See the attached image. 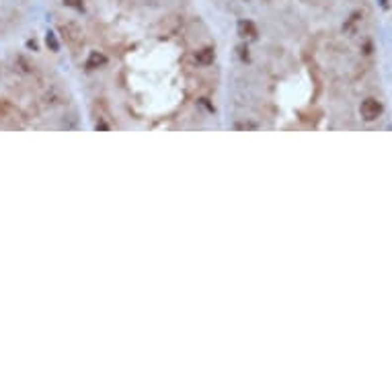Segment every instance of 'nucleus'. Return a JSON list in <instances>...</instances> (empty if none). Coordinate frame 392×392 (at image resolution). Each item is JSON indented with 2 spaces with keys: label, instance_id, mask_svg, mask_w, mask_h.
<instances>
[{
  "label": "nucleus",
  "instance_id": "f257e3e1",
  "mask_svg": "<svg viewBox=\"0 0 392 392\" xmlns=\"http://www.w3.org/2000/svg\"><path fill=\"white\" fill-rule=\"evenodd\" d=\"M60 33L64 35V39L68 41L72 48H78L82 41H85V37H82V31L80 27L76 23H66V25H60Z\"/></svg>",
  "mask_w": 392,
  "mask_h": 392
},
{
  "label": "nucleus",
  "instance_id": "f03ea898",
  "mask_svg": "<svg viewBox=\"0 0 392 392\" xmlns=\"http://www.w3.org/2000/svg\"><path fill=\"white\" fill-rule=\"evenodd\" d=\"M359 113H361V117L366 121H374V119L380 117L382 105H380V101H376V99H366L361 103V107H359Z\"/></svg>",
  "mask_w": 392,
  "mask_h": 392
},
{
  "label": "nucleus",
  "instance_id": "7ed1b4c3",
  "mask_svg": "<svg viewBox=\"0 0 392 392\" xmlns=\"http://www.w3.org/2000/svg\"><path fill=\"white\" fill-rule=\"evenodd\" d=\"M239 33L243 35V37H250V39H255L257 37V27H255V23L253 21H241L239 23Z\"/></svg>",
  "mask_w": 392,
  "mask_h": 392
},
{
  "label": "nucleus",
  "instance_id": "20e7f679",
  "mask_svg": "<svg viewBox=\"0 0 392 392\" xmlns=\"http://www.w3.org/2000/svg\"><path fill=\"white\" fill-rule=\"evenodd\" d=\"M195 60H197L199 64H203V66H207V64H212V62L216 60V51H214L212 48H205V49H199L197 53H195Z\"/></svg>",
  "mask_w": 392,
  "mask_h": 392
},
{
  "label": "nucleus",
  "instance_id": "39448f33",
  "mask_svg": "<svg viewBox=\"0 0 392 392\" xmlns=\"http://www.w3.org/2000/svg\"><path fill=\"white\" fill-rule=\"evenodd\" d=\"M103 62H105L103 55H101V53H97V51H93V53H91V58H89V62H87V66H89V68H99Z\"/></svg>",
  "mask_w": 392,
  "mask_h": 392
},
{
  "label": "nucleus",
  "instance_id": "423d86ee",
  "mask_svg": "<svg viewBox=\"0 0 392 392\" xmlns=\"http://www.w3.org/2000/svg\"><path fill=\"white\" fill-rule=\"evenodd\" d=\"M46 41H48V48H51V51H58V49H60V44H58V39H55V35H53L51 31L48 33Z\"/></svg>",
  "mask_w": 392,
  "mask_h": 392
},
{
  "label": "nucleus",
  "instance_id": "0eeeda50",
  "mask_svg": "<svg viewBox=\"0 0 392 392\" xmlns=\"http://www.w3.org/2000/svg\"><path fill=\"white\" fill-rule=\"evenodd\" d=\"M380 4H382V6L386 8V6H388V0H380Z\"/></svg>",
  "mask_w": 392,
  "mask_h": 392
}]
</instances>
